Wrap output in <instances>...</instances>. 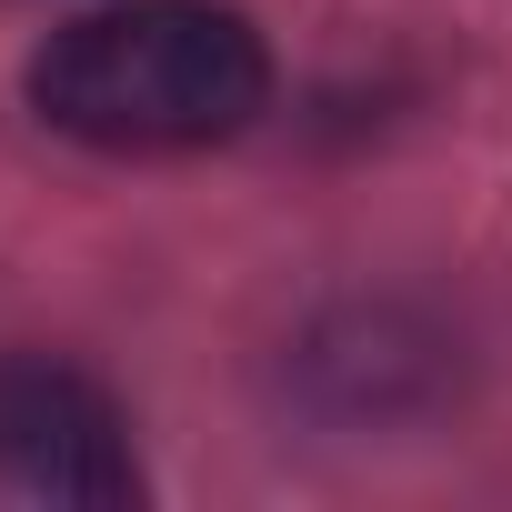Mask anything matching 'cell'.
<instances>
[{"instance_id": "1", "label": "cell", "mask_w": 512, "mask_h": 512, "mask_svg": "<svg viewBox=\"0 0 512 512\" xmlns=\"http://www.w3.org/2000/svg\"><path fill=\"white\" fill-rule=\"evenodd\" d=\"M272 91V51L221 0H121L31 61V101L51 131L91 151H201L231 141Z\"/></svg>"}, {"instance_id": "2", "label": "cell", "mask_w": 512, "mask_h": 512, "mask_svg": "<svg viewBox=\"0 0 512 512\" xmlns=\"http://www.w3.org/2000/svg\"><path fill=\"white\" fill-rule=\"evenodd\" d=\"M0 482L41 502H81V512L141 502L121 402L61 352H11L0 362Z\"/></svg>"}]
</instances>
